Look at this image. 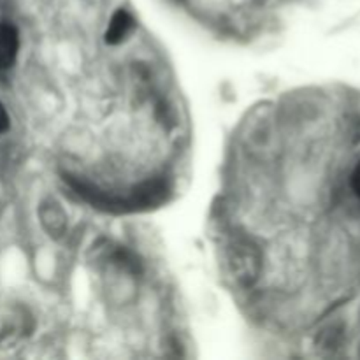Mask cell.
I'll list each match as a JSON object with an SVG mask.
<instances>
[{
	"label": "cell",
	"mask_w": 360,
	"mask_h": 360,
	"mask_svg": "<svg viewBox=\"0 0 360 360\" xmlns=\"http://www.w3.org/2000/svg\"><path fill=\"white\" fill-rule=\"evenodd\" d=\"M229 267L241 285L255 283L262 269V255L259 248L250 241H236L229 248Z\"/></svg>",
	"instance_id": "1"
},
{
	"label": "cell",
	"mask_w": 360,
	"mask_h": 360,
	"mask_svg": "<svg viewBox=\"0 0 360 360\" xmlns=\"http://www.w3.org/2000/svg\"><path fill=\"white\" fill-rule=\"evenodd\" d=\"M20 48L18 30L11 23H0V70H7L14 65Z\"/></svg>",
	"instance_id": "2"
},
{
	"label": "cell",
	"mask_w": 360,
	"mask_h": 360,
	"mask_svg": "<svg viewBox=\"0 0 360 360\" xmlns=\"http://www.w3.org/2000/svg\"><path fill=\"white\" fill-rule=\"evenodd\" d=\"M134 27H136V21H134L132 14L125 9H118L112 14L108 30H105V42L112 46L120 44L132 34Z\"/></svg>",
	"instance_id": "3"
},
{
	"label": "cell",
	"mask_w": 360,
	"mask_h": 360,
	"mask_svg": "<svg viewBox=\"0 0 360 360\" xmlns=\"http://www.w3.org/2000/svg\"><path fill=\"white\" fill-rule=\"evenodd\" d=\"M41 220L46 231H48L49 236H53V238H60V236L65 232V214L60 210L58 204H42Z\"/></svg>",
	"instance_id": "4"
},
{
	"label": "cell",
	"mask_w": 360,
	"mask_h": 360,
	"mask_svg": "<svg viewBox=\"0 0 360 360\" xmlns=\"http://www.w3.org/2000/svg\"><path fill=\"white\" fill-rule=\"evenodd\" d=\"M352 188H354V192L357 193V197L360 199V162L357 164V167L354 169V172H352Z\"/></svg>",
	"instance_id": "5"
},
{
	"label": "cell",
	"mask_w": 360,
	"mask_h": 360,
	"mask_svg": "<svg viewBox=\"0 0 360 360\" xmlns=\"http://www.w3.org/2000/svg\"><path fill=\"white\" fill-rule=\"evenodd\" d=\"M7 129H9V116H7L6 108H4L2 102H0V134L6 132Z\"/></svg>",
	"instance_id": "6"
}]
</instances>
